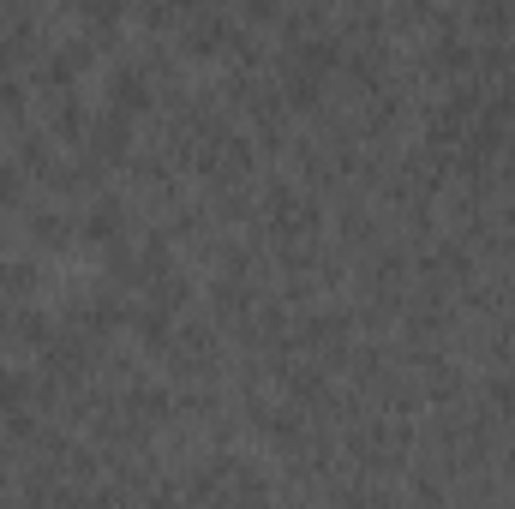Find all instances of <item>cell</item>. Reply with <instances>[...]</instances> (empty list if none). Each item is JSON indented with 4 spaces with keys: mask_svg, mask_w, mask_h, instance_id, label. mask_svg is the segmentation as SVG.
I'll return each instance as SVG.
<instances>
[{
    "mask_svg": "<svg viewBox=\"0 0 515 509\" xmlns=\"http://www.w3.org/2000/svg\"><path fill=\"white\" fill-rule=\"evenodd\" d=\"M108 96H114V102H120L126 114H138V108H150V84H144L138 72H114V78H108Z\"/></svg>",
    "mask_w": 515,
    "mask_h": 509,
    "instance_id": "obj_1",
    "label": "cell"
},
{
    "mask_svg": "<svg viewBox=\"0 0 515 509\" xmlns=\"http://www.w3.org/2000/svg\"><path fill=\"white\" fill-rule=\"evenodd\" d=\"M24 408V384L12 372H0V414H18Z\"/></svg>",
    "mask_w": 515,
    "mask_h": 509,
    "instance_id": "obj_3",
    "label": "cell"
},
{
    "mask_svg": "<svg viewBox=\"0 0 515 509\" xmlns=\"http://www.w3.org/2000/svg\"><path fill=\"white\" fill-rule=\"evenodd\" d=\"M96 150H102V156H120V150H126V126H120V120H102Z\"/></svg>",
    "mask_w": 515,
    "mask_h": 509,
    "instance_id": "obj_2",
    "label": "cell"
},
{
    "mask_svg": "<svg viewBox=\"0 0 515 509\" xmlns=\"http://www.w3.org/2000/svg\"><path fill=\"white\" fill-rule=\"evenodd\" d=\"M90 234L96 240H120V210H96L90 216Z\"/></svg>",
    "mask_w": 515,
    "mask_h": 509,
    "instance_id": "obj_4",
    "label": "cell"
},
{
    "mask_svg": "<svg viewBox=\"0 0 515 509\" xmlns=\"http://www.w3.org/2000/svg\"><path fill=\"white\" fill-rule=\"evenodd\" d=\"M246 12H252V18H270V12H276V0H246Z\"/></svg>",
    "mask_w": 515,
    "mask_h": 509,
    "instance_id": "obj_5",
    "label": "cell"
}]
</instances>
